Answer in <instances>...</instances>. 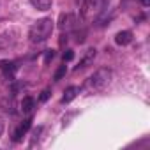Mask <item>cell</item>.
<instances>
[{
  "instance_id": "obj_16",
  "label": "cell",
  "mask_w": 150,
  "mask_h": 150,
  "mask_svg": "<svg viewBox=\"0 0 150 150\" xmlns=\"http://www.w3.org/2000/svg\"><path fill=\"white\" fill-rule=\"evenodd\" d=\"M48 96H50V92H48V90H44V92H42V96H41V101H46V99H48Z\"/></svg>"
},
{
  "instance_id": "obj_6",
  "label": "cell",
  "mask_w": 150,
  "mask_h": 150,
  "mask_svg": "<svg viewBox=\"0 0 150 150\" xmlns=\"http://www.w3.org/2000/svg\"><path fill=\"white\" fill-rule=\"evenodd\" d=\"M131 41H132V32H129V30H122L115 35V42L120 46H127Z\"/></svg>"
},
{
  "instance_id": "obj_2",
  "label": "cell",
  "mask_w": 150,
  "mask_h": 150,
  "mask_svg": "<svg viewBox=\"0 0 150 150\" xmlns=\"http://www.w3.org/2000/svg\"><path fill=\"white\" fill-rule=\"evenodd\" d=\"M111 76H113V72H111L110 69H106V67L97 69V71L92 74V76L85 81V90H87L88 94H96V92L104 90V88L110 85Z\"/></svg>"
},
{
  "instance_id": "obj_8",
  "label": "cell",
  "mask_w": 150,
  "mask_h": 150,
  "mask_svg": "<svg viewBox=\"0 0 150 150\" xmlns=\"http://www.w3.org/2000/svg\"><path fill=\"white\" fill-rule=\"evenodd\" d=\"M80 94V88L78 87H69L65 92H64V97H62V104H67L71 103L72 99H76V96Z\"/></svg>"
},
{
  "instance_id": "obj_1",
  "label": "cell",
  "mask_w": 150,
  "mask_h": 150,
  "mask_svg": "<svg viewBox=\"0 0 150 150\" xmlns=\"http://www.w3.org/2000/svg\"><path fill=\"white\" fill-rule=\"evenodd\" d=\"M53 28H55V21L51 18H41L37 20L30 30H28V39L32 44H39V42H44L51 37L53 34Z\"/></svg>"
},
{
  "instance_id": "obj_11",
  "label": "cell",
  "mask_w": 150,
  "mask_h": 150,
  "mask_svg": "<svg viewBox=\"0 0 150 150\" xmlns=\"http://www.w3.org/2000/svg\"><path fill=\"white\" fill-rule=\"evenodd\" d=\"M0 69H2L4 72H14L16 71V64L9 62V60H2L0 62Z\"/></svg>"
},
{
  "instance_id": "obj_5",
  "label": "cell",
  "mask_w": 150,
  "mask_h": 150,
  "mask_svg": "<svg viewBox=\"0 0 150 150\" xmlns=\"http://www.w3.org/2000/svg\"><path fill=\"white\" fill-rule=\"evenodd\" d=\"M30 125H32V120H30V118H27V120H25V122H23V124H21V125L16 129V131H14V136H13V139H14V141H21V138L27 134V131L30 129Z\"/></svg>"
},
{
  "instance_id": "obj_17",
  "label": "cell",
  "mask_w": 150,
  "mask_h": 150,
  "mask_svg": "<svg viewBox=\"0 0 150 150\" xmlns=\"http://www.w3.org/2000/svg\"><path fill=\"white\" fill-rule=\"evenodd\" d=\"M139 2H141L143 6H148V4H150V0H139Z\"/></svg>"
},
{
  "instance_id": "obj_4",
  "label": "cell",
  "mask_w": 150,
  "mask_h": 150,
  "mask_svg": "<svg viewBox=\"0 0 150 150\" xmlns=\"http://www.w3.org/2000/svg\"><path fill=\"white\" fill-rule=\"evenodd\" d=\"M76 27H78V18H76V14L67 13V14H62V16H60V20H58V28H60V30L71 32V30H74Z\"/></svg>"
},
{
  "instance_id": "obj_14",
  "label": "cell",
  "mask_w": 150,
  "mask_h": 150,
  "mask_svg": "<svg viewBox=\"0 0 150 150\" xmlns=\"http://www.w3.org/2000/svg\"><path fill=\"white\" fill-rule=\"evenodd\" d=\"M53 57H55V53H53V50H48V53H46V64H48V62H50V60H51Z\"/></svg>"
},
{
  "instance_id": "obj_3",
  "label": "cell",
  "mask_w": 150,
  "mask_h": 150,
  "mask_svg": "<svg viewBox=\"0 0 150 150\" xmlns=\"http://www.w3.org/2000/svg\"><path fill=\"white\" fill-rule=\"evenodd\" d=\"M108 4V0H83V16L96 18L99 16Z\"/></svg>"
},
{
  "instance_id": "obj_9",
  "label": "cell",
  "mask_w": 150,
  "mask_h": 150,
  "mask_svg": "<svg viewBox=\"0 0 150 150\" xmlns=\"http://www.w3.org/2000/svg\"><path fill=\"white\" fill-rule=\"evenodd\" d=\"M30 4L37 11H50L51 9V0H30Z\"/></svg>"
},
{
  "instance_id": "obj_10",
  "label": "cell",
  "mask_w": 150,
  "mask_h": 150,
  "mask_svg": "<svg viewBox=\"0 0 150 150\" xmlns=\"http://www.w3.org/2000/svg\"><path fill=\"white\" fill-rule=\"evenodd\" d=\"M34 104H35V101H34L32 97H25V99L21 101V110H23L25 113H30V111L34 110Z\"/></svg>"
},
{
  "instance_id": "obj_7",
  "label": "cell",
  "mask_w": 150,
  "mask_h": 150,
  "mask_svg": "<svg viewBox=\"0 0 150 150\" xmlns=\"http://www.w3.org/2000/svg\"><path fill=\"white\" fill-rule=\"evenodd\" d=\"M94 58H96V50L94 48H90V50H87V53H85V57L80 60V64L76 65V71H80V69H85L90 62H94Z\"/></svg>"
},
{
  "instance_id": "obj_12",
  "label": "cell",
  "mask_w": 150,
  "mask_h": 150,
  "mask_svg": "<svg viewBox=\"0 0 150 150\" xmlns=\"http://www.w3.org/2000/svg\"><path fill=\"white\" fill-rule=\"evenodd\" d=\"M65 74V62H64V65H60V69L57 71V74H55V80H60L62 76Z\"/></svg>"
},
{
  "instance_id": "obj_15",
  "label": "cell",
  "mask_w": 150,
  "mask_h": 150,
  "mask_svg": "<svg viewBox=\"0 0 150 150\" xmlns=\"http://www.w3.org/2000/svg\"><path fill=\"white\" fill-rule=\"evenodd\" d=\"M4 131H6V124H4V118L0 117V136L4 134Z\"/></svg>"
},
{
  "instance_id": "obj_13",
  "label": "cell",
  "mask_w": 150,
  "mask_h": 150,
  "mask_svg": "<svg viewBox=\"0 0 150 150\" xmlns=\"http://www.w3.org/2000/svg\"><path fill=\"white\" fill-rule=\"evenodd\" d=\"M72 57H74V53H72V51H71V50H67V51H65V53H64V62H67V60H71V58H72Z\"/></svg>"
}]
</instances>
